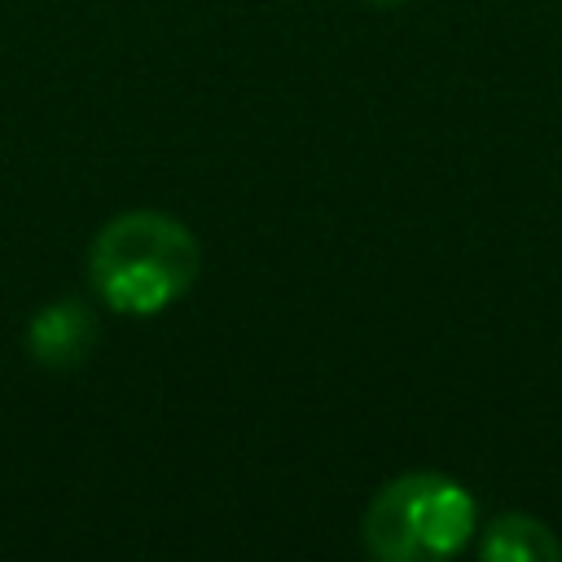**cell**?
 Masks as SVG:
<instances>
[{"label":"cell","mask_w":562,"mask_h":562,"mask_svg":"<svg viewBox=\"0 0 562 562\" xmlns=\"http://www.w3.org/2000/svg\"><path fill=\"white\" fill-rule=\"evenodd\" d=\"M202 246L198 237L162 211L114 215L88 250L92 290L119 316H154L184 299L198 281Z\"/></svg>","instance_id":"obj_1"},{"label":"cell","mask_w":562,"mask_h":562,"mask_svg":"<svg viewBox=\"0 0 562 562\" xmlns=\"http://www.w3.org/2000/svg\"><path fill=\"white\" fill-rule=\"evenodd\" d=\"M474 522V496L457 479L439 470H408L373 492L360 518V540L378 562H435L461 553Z\"/></svg>","instance_id":"obj_2"},{"label":"cell","mask_w":562,"mask_h":562,"mask_svg":"<svg viewBox=\"0 0 562 562\" xmlns=\"http://www.w3.org/2000/svg\"><path fill=\"white\" fill-rule=\"evenodd\" d=\"M479 553L487 562H562V540L531 514H501L496 522H487Z\"/></svg>","instance_id":"obj_3"},{"label":"cell","mask_w":562,"mask_h":562,"mask_svg":"<svg viewBox=\"0 0 562 562\" xmlns=\"http://www.w3.org/2000/svg\"><path fill=\"white\" fill-rule=\"evenodd\" d=\"M92 342V321L79 303H57V307H44L35 321H31V351L35 360L44 364H70L88 351Z\"/></svg>","instance_id":"obj_4"},{"label":"cell","mask_w":562,"mask_h":562,"mask_svg":"<svg viewBox=\"0 0 562 562\" xmlns=\"http://www.w3.org/2000/svg\"><path fill=\"white\" fill-rule=\"evenodd\" d=\"M364 4H378V9H395V4H408V0H364Z\"/></svg>","instance_id":"obj_5"}]
</instances>
